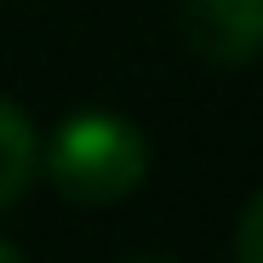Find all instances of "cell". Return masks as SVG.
Wrapping results in <instances>:
<instances>
[{"mask_svg": "<svg viewBox=\"0 0 263 263\" xmlns=\"http://www.w3.org/2000/svg\"><path fill=\"white\" fill-rule=\"evenodd\" d=\"M149 143L143 132L115 109H80L52 132L46 149V178L74 206H115L143 183Z\"/></svg>", "mask_w": 263, "mask_h": 263, "instance_id": "obj_1", "label": "cell"}, {"mask_svg": "<svg viewBox=\"0 0 263 263\" xmlns=\"http://www.w3.org/2000/svg\"><path fill=\"white\" fill-rule=\"evenodd\" d=\"M178 29L200 63L246 69L263 58V0H178Z\"/></svg>", "mask_w": 263, "mask_h": 263, "instance_id": "obj_2", "label": "cell"}, {"mask_svg": "<svg viewBox=\"0 0 263 263\" xmlns=\"http://www.w3.org/2000/svg\"><path fill=\"white\" fill-rule=\"evenodd\" d=\"M34 172H40L34 126H29V115H23L12 98H0V212L17 206V200L29 195Z\"/></svg>", "mask_w": 263, "mask_h": 263, "instance_id": "obj_3", "label": "cell"}, {"mask_svg": "<svg viewBox=\"0 0 263 263\" xmlns=\"http://www.w3.org/2000/svg\"><path fill=\"white\" fill-rule=\"evenodd\" d=\"M235 263H263V189L246 200L240 229H235Z\"/></svg>", "mask_w": 263, "mask_h": 263, "instance_id": "obj_4", "label": "cell"}, {"mask_svg": "<svg viewBox=\"0 0 263 263\" xmlns=\"http://www.w3.org/2000/svg\"><path fill=\"white\" fill-rule=\"evenodd\" d=\"M0 263H23V252H17L12 240H0Z\"/></svg>", "mask_w": 263, "mask_h": 263, "instance_id": "obj_5", "label": "cell"}, {"mask_svg": "<svg viewBox=\"0 0 263 263\" xmlns=\"http://www.w3.org/2000/svg\"><path fill=\"white\" fill-rule=\"evenodd\" d=\"M132 263H166V257H132Z\"/></svg>", "mask_w": 263, "mask_h": 263, "instance_id": "obj_6", "label": "cell"}]
</instances>
